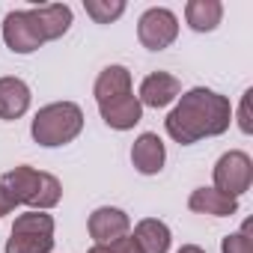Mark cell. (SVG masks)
Wrapping results in <instances>:
<instances>
[{
	"mask_svg": "<svg viewBox=\"0 0 253 253\" xmlns=\"http://www.w3.org/2000/svg\"><path fill=\"white\" fill-rule=\"evenodd\" d=\"M232 125V104L226 95L209 86H194L176 98V107L167 113L164 128L179 146H194L206 137H220Z\"/></svg>",
	"mask_w": 253,
	"mask_h": 253,
	"instance_id": "6da1fadb",
	"label": "cell"
},
{
	"mask_svg": "<svg viewBox=\"0 0 253 253\" xmlns=\"http://www.w3.org/2000/svg\"><path fill=\"white\" fill-rule=\"evenodd\" d=\"M81 131H84V110L75 101H51L39 107L30 122V137L45 149L66 146Z\"/></svg>",
	"mask_w": 253,
	"mask_h": 253,
	"instance_id": "7a4b0ae2",
	"label": "cell"
},
{
	"mask_svg": "<svg viewBox=\"0 0 253 253\" xmlns=\"http://www.w3.org/2000/svg\"><path fill=\"white\" fill-rule=\"evenodd\" d=\"M0 179H3V185L12 191V197H15L18 206H27L33 211H51L63 200L60 179L54 173L33 170L30 164H18L9 173H3Z\"/></svg>",
	"mask_w": 253,
	"mask_h": 253,
	"instance_id": "3957f363",
	"label": "cell"
},
{
	"mask_svg": "<svg viewBox=\"0 0 253 253\" xmlns=\"http://www.w3.org/2000/svg\"><path fill=\"white\" fill-rule=\"evenodd\" d=\"M3 250L6 253H51L54 250V217L48 211L27 209L24 214L15 217Z\"/></svg>",
	"mask_w": 253,
	"mask_h": 253,
	"instance_id": "277c9868",
	"label": "cell"
},
{
	"mask_svg": "<svg viewBox=\"0 0 253 253\" xmlns=\"http://www.w3.org/2000/svg\"><path fill=\"white\" fill-rule=\"evenodd\" d=\"M253 185V161L247 152L241 149H229L214 161L211 170V188H217L220 194L238 200L241 194H247Z\"/></svg>",
	"mask_w": 253,
	"mask_h": 253,
	"instance_id": "5b68a950",
	"label": "cell"
},
{
	"mask_svg": "<svg viewBox=\"0 0 253 253\" xmlns=\"http://www.w3.org/2000/svg\"><path fill=\"white\" fill-rule=\"evenodd\" d=\"M137 39L146 51H164L179 39V18L167 6H149L137 18Z\"/></svg>",
	"mask_w": 253,
	"mask_h": 253,
	"instance_id": "8992f818",
	"label": "cell"
},
{
	"mask_svg": "<svg viewBox=\"0 0 253 253\" xmlns=\"http://www.w3.org/2000/svg\"><path fill=\"white\" fill-rule=\"evenodd\" d=\"M3 42H6V48L12 54H21V57L33 54V51H39L45 45L42 36H39V27H36L33 15H30V9H12V12H6V18H3Z\"/></svg>",
	"mask_w": 253,
	"mask_h": 253,
	"instance_id": "52a82bcc",
	"label": "cell"
},
{
	"mask_svg": "<svg viewBox=\"0 0 253 253\" xmlns=\"http://www.w3.org/2000/svg\"><path fill=\"white\" fill-rule=\"evenodd\" d=\"M86 229H89V238L95 244H113L122 235L131 232V217L125 214L122 209H116V206H98L89 214Z\"/></svg>",
	"mask_w": 253,
	"mask_h": 253,
	"instance_id": "ba28073f",
	"label": "cell"
},
{
	"mask_svg": "<svg viewBox=\"0 0 253 253\" xmlns=\"http://www.w3.org/2000/svg\"><path fill=\"white\" fill-rule=\"evenodd\" d=\"M182 95V81L170 72H152L140 81V89H137V101L143 107H170L176 98Z\"/></svg>",
	"mask_w": 253,
	"mask_h": 253,
	"instance_id": "9c48e42d",
	"label": "cell"
},
{
	"mask_svg": "<svg viewBox=\"0 0 253 253\" xmlns=\"http://www.w3.org/2000/svg\"><path fill=\"white\" fill-rule=\"evenodd\" d=\"M98 113H101L107 128H113V131H131L134 125L143 119V104L137 101L134 92H128V95H119V98H110V101L98 104Z\"/></svg>",
	"mask_w": 253,
	"mask_h": 253,
	"instance_id": "30bf717a",
	"label": "cell"
},
{
	"mask_svg": "<svg viewBox=\"0 0 253 253\" xmlns=\"http://www.w3.org/2000/svg\"><path fill=\"white\" fill-rule=\"evenodd\" d=\"M131 164L137 173L143 176H158L167 164V149H164V140L155 134V131H143L134 146H131Z\"/></svg>",
	"mask_w": 253,
	"mask_h": 253,
	"instance_id": "8fae6325",
	"label": "cell"
},
{
	"mask_svg": "<svg viewBox=\"0 0 253 253\" xmlns=\"http://www.w3.org/2000/svg\"><path fill=\"white\" fill-rule=\"evenodd\" d=\"M30 101H33V92L27 81L12 78V75L0 78V119H6V122L21 119L30 110Z\"/></svg>",
	"mask_w": 253,
	"mask_h": 253,
	"instance_id": "7c38bea8",
	"label": "cell"
},
{
	"mask_svg": "<svg viewBox=\"0 0 253 253\" xmlns=\"http://www.w3.org/2000/svg\"><path fill=\"white\" fill-rule=\"evenodd\" d=\"M30 15L39 27L42 42L63 39L72 27V6H66V3H42V6H33Z\"/></svg>",
	"mask_w": 253,
	"mask_h": 253,
	"instance_id": "4fadbf2b",
	"label": "cell"
},
{
	"mask_svg": "<svg viewBox=\"0 0 253 253\" xmlns=\"http://www.w3.org/2000/svg\"><path fill=\"white\" fill-rule=\"evenodd\" d=\"M128 92H134V89H131V72L125 69V66H119V63L104 66V69L98 72L95 84H92L95 104H104V101H110V98L128 95Z\"/></svg>",
	"mask_w": 253,
	"mask_h": 253,
	"instance_id": "5bb4252c",
	"label": "cell"
},
{
	"mask_svg": "<svg viewBox=\"0 0 253 253\" xmlns=\"http://www.w3.org/2000/svg\"><path fill=\"white\" fill-rule=\"evenodd\" d=\"M188 209L197 214H209V217H232L238 211V200H232L209 185V188H197L188 197Z\"/></svg>",
	"mask_w": 253,
	"mask_h": 253,
	"instance_id": "9a60e30c",
	"label": "cell"
},
{
	"mask_svg": "<svg viewBox=\"0 0 253 253\" xmlns=\"http://www.w3.org/2000/svg\"><path fill=\"white\" fill-rule=\"evenodd\" d=\"M131 235H134V241L140 244L143 253H167L170 244H173L170 226H167L164 220H158V217H143V220H137Z\"/></svg>",
	"mask_w": 253,
	"mask_h": 253,
	"instance_id": "2e32d148",
	"label": "cell"
},
{
	"mask_svg": "<svg viewBox=\"0 0 253 253\" xmlns=\"http://www.w3.org/2000/svg\"><path fill=\"white\" fill-rule=\"evenodd\" d=\"M185 21L194 33H211L223 21V3L220 0H188Z\"/></svg>",
	"mask_w": 253,
	"mask_h": 253,
	"instance_id": "e0dca14e",
	"label": "cell"
},
{
	"mask_svg": "<svg viewBox=\"0 0 253 253\" xmlns=\"http://www.w3.org/2000/svg\"><path fill=\"white\" fill-rule=\"evenodd\" d=\"M84 9L95 24H113L125 12V3L122 0H84Z\"/></svg>",
	"mask_w": 253,
	"mask_h": 253,
	"instance_id": "ac0fdd59",
	"label": "cell"
},
{
	"mask_svg": "<svg viewBox=\"0 0 253 253\" xmlns=\"http://www.w3.org/2000/svg\"><path fill=\"white\" fill-rule=\"evenodd\" d=\"M220 253H253V244H250V235H247V223L238 232H229V235L220 238Z\"/></svg>",
	"mask_w": 253,
	"mask_h": 253,
	"instance_id": "d6986e66",
	"label": "cell"
},
{
	"mask_svg": "<svg viewBox=\"0 0 253 253\" xmlns=\"http://www.w3.org/2000/svg\"><path fill=\"white\" fill-rule=\"evenodd\" d=\"M250 95H253V89H244V95H241V104H238V113H235V122H238L241 134H253V116H250Z\"/></svg>",
	"mask_w": 253,
	"mask_h": 253,
	"instance_id": "ffe728a7",
	"label": "cell"
},
{
	"mask_svg": "<svg viewBox=\"0 0 253 253\" xmlns=\"http://www.w3.org/2000/svg\"><path fill=\"white\" fill-rule=\"evenodd\" d=\"M15 209H18V203H15V197H12V191L3 185V179H0V217L12 214Z\"/></svg>",
	"mask_w": 253,
	"mask_h": 253,
	"instance_id": "44dd1931",
	"label": "cell"
},
{
	"mask_svg": "<svg viewBox=\"0 0 253 253\" xmlns=\"http://www.w3.org/2000/svg\"><path fill=\"white\" fill-rule=\"evenodd\" d=\"M107 247H110L113 253H143L131 232H128V235H122V238H119V241H113V244H107Z\"/></svg>",
	"mask_w": 253,
	"mask_h": 253,
	"instance_id": "7402d4cb",
	"label": "cell"
},
{
	"mask_svg": "<svg viewBox=\"0 0 253 253\" xmlns=\"http://www.w3.org/2000/svg\"><path fill=\"white\" fill-rule=\"evenodd\" d=\"M176 253H206V250H203L200 244H182V247H179Z\"/></svg>",
	"mask_w": 253,
	"mask_h": 253,
	"instance_id": "603a6c76",
	"label": "cell"
},
{
	"mask_svg": "<svg viewBox=\"0 0 253 253\" xmlns=\"http://www.w3.org/2000/svg\"><path fill=\"white\" fill-rule=\"evenodd\" d=\"M86 253H113V250H110L107 244H92V247H89Z\"/></svg>",
	"mask_w": 253,
	"mask_h": 253,
	"instance_id": "cb8c5ba5",
	"label": "cell"
}]
</instances>
